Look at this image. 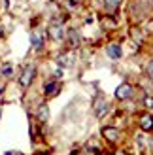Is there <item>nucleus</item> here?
Instances as JSON below:
<instances>
[{"mask_svg":"<svg viewBox=\"0 0 153 155\" xmlns=\"http://www.w3.org/2000/svg\"><path fill=\"white\" fill-rule=\"evenodd\" d=\"M34 74H36V68H34V64H28V66H25V70H23V74H21V78H19V83H21V87L23 89H27L30 83H32V80H34Z\"/></svg>","mask_w":153,"mask_h":155,"instance_id":"f257e3e1","label":"nucleus"},{"mask_svg":"<svg viewBox=\"0 0 153 155\" xmlns=\"http://www.w3.org/2000/svg\"><path fill=\"white\" fill-rule=\"evenodd\" d=\"M49 36L53 38V40H63L64 38V28L60 23H51L49 25Z\"/></svg>","mask_w":153,"mask_h":155,"instance_id":"f03ea898","label":"nucleus"},{"mask_svg":"<svg viewBox=\"0 0 153 155\" xmlns=\"http://www.w3.org/2000/svg\"><path fill=\"white\" fill-rule=\"evenodd\" d=\"M116 97L119 98V100H125V98H129V97H132V87L129 83H121L119 87L116 89Z\"/></svg>","mask_w":153,"mask_h":155,"instance_id":"7ed1b4c3","label":"nucleus"},{"mask_svg":"<svg viewBox=\"0 0 153 155\" xmlns=\"http://www.w3.org/2000/svg\"><path fill=\"white\" fill-rule=\"evenodd\" d=\"M59 91H60V83L59 81H47L45 83V89H44L45 97H57Z\"/></svg>","mask_w":153,"mask_h":155,"instance_id":"20e7f679","label":"nucleus"},{"mask_svg":"<svg viewBox=\"0 0 153 155\" xmlns=\"http://www.w3.org/2000/svg\"><path fill=\"white\" fill-rule=\"evenodd\" d=\"M102 134L104 138L108 142H117V138H119V130L117 129H113V127H104L102 129Z\"/></svg>","mask_w":153,"mask_h":155,"instance_id":"39448f33","label":"nucleus"},{"mask_svg":"<svg viewBox=\"0 0 153 155\" xmlns=\"http://www.w3.org/2000/svg\"><path fill=\"white\" fill-rule=\"evenodd\" d=\"M106 53H108L110 59L117 61V59H121V45L119 44H110L108 48H106Z\"/></svg>","mask_w":153,"mask_h":155,"instance_id":"423d86ee","label":"nucleus"},{"mask_svg":"<svg viewBox=\"0 0 153 155\" xmlns=\"http://www.w3.org/2000/svg\"><path fill=\"white\" fill-rule=\"evenodd\" d=\"M140 127H142V130H146V133L153 130V115L144 114L142 117H140Z\"/></svg>","mask_w":153,"mask_h":155,"instance_id":"0eeeda50","label":"nucleus"},{"mask_svg":"<svg viewBox=\"0 0 153 155\" xmlns=\"http://www.w3.org/2000/svg\"><path fill=\"white\" fill-rule=\"evenodd\" d=\"M95 112L98 117H102V115H106V112H108V102H106L104 98H98L95 102Z\"/></svg>","mask_w":153,"mask_h":155,"instance_id":"6e6552de","label":"nucleus"},{"mask_svg":"<svg viewBox=\"0 0 153 155\" xmlns=\"http://www.w3.org/2000/svg\"><path fill=\"white\" fill-rule=\"evenodd\" d=\"M121 4V0H104V8H106V13H116L117 8Z\"/></svg>","mask_w":153,"mask_h":155,"instance_id":"1a4fd4ad","label":"nucleus"},{"mask_svg":"<svg viewBox=\"0 0 153 155\" xmlns=\"http://www.w3.org/2000/svg\"><path fill=\"white\" fill-rule=\"evenodd\" d=\"M47 117H49V108H47V104H42L36 112V119H40L44 123V121H47Z\"/></svg>","mask_w":153,"mask_h":155,"instance_id":"9d476101","label":"nucleus"},{"mask_svg":"<svg viewBox=\"0 0 153 155\" xmlns=\"http://www.w3.org/2000/svg\"><path fill=\"white\" fill-rule=\"evenodd\" d=\"M30 42H32L34 49H40L42 48V36H40V32H32V34H30Z\"/></svg>","mask_w":153,"mask_h":155,"instance_id":"9b49d317","label":"nucleus"},{"mask_svg":"<svg viewBox=\"0 0 153 155\" xmlns=\"http://www.w3.org/2000/svg\"><path fill=\"white\" fill-rule=\"evenodd\" d=\"M68 40H70V45H80V34H78V30H70L68 32Z\"/></svg>","mask_w":153,"mask_h":155,"instance_id":"f8f14e48","label":"nucleus"},{"mask_svg":"<svg viewBox=\"0 0 153 155\" xmlns=\"http://www.w3.org/2000/svg\"><path fill=\"white\" fill-rule=\"evenodd\" d=\"M59 63L60 64H72V59H70V55H68V57L66 55H60L59 57Z\"/></svg>","mask_w":153,"mask_h":155,"instance_id":"ddd939ff","label":"nucleus"},{"mask_svg":"<svg viewBox=\"0 0 153 155\" xmlns=\"http://www.w3.org/2000/svg\"><path fill=\"white\" fill-rule=\"evenodd\" d=\"M2 76H11V66L10 64H4L2 66Z\"/></svg>","mask_w":153,"mask_h":155,"instance_id":"4468645a","label":"nucleus"},{"mask_svg":"<svg viewBox=\"0 0 153 155\" xmlns=\"http://www.w3.org/2000/svg\"><path fill=\"white\" fill-rule=\"evenodd\" d=\"M104 23H106V28H113V27H116V21H113V19H104Z\"/></svg>","mask_w":153,"mask_h":155,"instance_id":"2eb2a0df","label":"nucleus"},{"mask_svg":"<svg viewBox=\"0 0 153 155\" xmlns=\"http://www.w3.org/2000/svg\"><path fill=\"white\" fill-rule=\"evenodd\" d=\"M148 74H149V78H153V61L148 64Z\"/></svg>","mask_w":153,"mask_h":155,"instance_id":"dca6fc26","label":"nucleus"},{"mask_svg":"<svg viewBox=\"0 0 153 155\" xmlns=\"http://www.w3.org/2000/svg\"><path fill=\"white\" fill-rule=\"evenodd\" d=\"M146 106L153 110V98H146Z\"/></svg>","mask_w":153,"mask_h":155,"instance_id":"f3484780","label":"nucleus"},{"mask_svg":"<svg viewBox=\"0 0 153 155\" xmlns=\"http://www.w3.org/2000/svg\"><path fill=\"white\" fill-rule=\"evenodd\" d=\"M116 155H125V153H123V151H117V153H116Z\"/></svg>","mask_w":153,"mask_h":155,"instance_id":"a211bd4d","label":"nucleus"},{"mask_svg":"<svg viewBox=\"0 0 153 155\" xmlns=\"http://www.w3.org/2000/svg\"><path fill=\"white\" fill-rule=\"evenodd\" d=\"M70 2H81V0H70Z\"/></svg>","mask_w":153,"mask_h":155,"instance_id":"6ab92c4d","label":"nucleus"},{"mask_svg":"<svg viewBox=\"0 0 153 155\" xmlns=\"http://www.w3.org/2000/svg\"><path fill=\"white\" fill-rule=\"evenodd\" d=\"M0 95H2V89H0Z\"/></svg>","mask_w":153,"mask_h":155,"instance_id":"aec40b11","label":"nucleus"}]
</instances>
